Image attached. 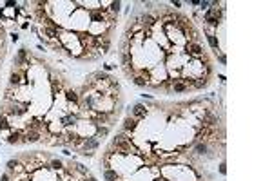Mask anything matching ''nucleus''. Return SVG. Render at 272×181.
<instances>
[{
	"mask_svg": "<svg viewBox=\"0 0 272 181\" xmlns=\"http://www.w3.org/2000/svg\"><path fill=\"white\" fill-rule=\"evenodd\" d=\"M98 140L96 138H85L83 140V145H82V148H80V154H83V156H93V152L91 150H94V148H98Z\"/></svg>",
	"mask_w": 272,
	"mask_h": 181,
	"instance_id": "f257e3e1",
	"label": "nucleus"
},
{
	"mask_svg": "<svg viewBox=\"0 0 272 181\" xmlns=\"http://www.w3.org/2000/svg\"><path fill=\"white\" fill-rule=\"evenodd\" d=\"M185 54H187V56H202L203 54V47L198 42H187V43H185Z\"/></svg>",
	"mask_w": 272,
	"mask_h": 181,
	"instance_id": "f03ea898",
	"label": "nucleus"
},
{
	"mask_svg": "<svg viewBox=\"0 0 272 181\" xmlns=\"http://www.w3.org/2000/svg\"><path fill=\"white\" fill-rule=\"evenodd\" d=\"M25 112H27V107L25 105H18V103H13L9 109L2 111V114H6V116H22Z\"/></svg>",
	"mask_w": 272,
	"mask_h": 181,
	"instance_id": "7ed1b4c3",
	"label": "nucleus"
},
{
	"mask_svg": "<svg viewBox=\"0 0 272 181\" xmlns=\"http://www.w3.org/2000/svg\"><path fill=\"white\" fill-rule=\"evenodd\" d=\"M40 140V130H31L27 129L24 134H22V143H33V141H38Z\"/></svg>",
	"mask_w": 272,
	"mask_h": 181,
	"instance_id": "20e7f679",
	"label": "nucleus"
},
{
	"mask_svg": "<svg viewBox=\"0 0 272 181\" xmlns=\"http://www.w3.org/2000/svg\"><path fill=\"white\" fill-rule=\"evenodd\" d=\"M22 83H25V76H22L20 72H11V76H9V85H11V87H18V85H22Z\"/></svg>",
	"mask_w": 272,
	"mask_h": 181,
	"instance_id": "39448f33",
	"label": "nucleus"
},
{
	"mask_svg": "<svg viewBox=\"0 0 272 181\" xmlns=\"http://www.w3.org/2000/svg\"><path fill=\"white\" fill-rule=\"evenodd\" d=\"M136 127H138L136 118H125V122H123V130L125 132H133V130H136Z\"/></svg>",
	"mask_w": 272,
	"mask_h": 181,
	"instance_id": "423d86ee",
	"label": "nucleus"
},
{
	"mask_svg": "<svg viewBox=\"0 0 272 181\" xmlns=\"http://www.w3.org/2000/svg\"><path fill=\"white\" fill-rule=\"evenodd\" d=\"M141 25H144V27H151V25H154L156 22H158V20H156V17H152V14H149V13H145V14H141Z\"/></svg>",
	"mask_w": 272,
	"mask_h": 181,
	"instance_id": "0eeeda50",
	"label": "nucleus"
},
{
	"mask_svg": "<svg viewBox=\"0 0 272 181\" xmlns=\"http://www.w3.org/2000/svg\"><path fill=\"white\" fill-rule=\"evenodd\" d=\"M40 35H42V36L46 35L47 38H51V40H53V38H56V36H58V29H51V27H42V29H40Z\"/></svg>",
	"mask_w": 272,
	"mask_h": 181,
	"instance_id": "6e6552de",
	"label": "nucleus"
},
{
	"mask_svg": "<svg viewBox=\"0 0 272 181\" xmlns=\"http://www.w3.org/2000/svg\"><path fill=\"white\" fill-rule=\"evenodd\" d=\"M133 114H134V118H145V116L149 114V111L144 107V105H134Z\"/></svg>",
	"mask_w": 272,
	"mask_h": 181,
	"instance_id": "1a4fd4ad",
	"label": "nucleus"
},
{
	"mask_svg": "<svg viewBox=\"0 0 272 181\" xmlns=\"http://www.w3.org/2000/svg\"><path fill=\"white\" fill-rule=\"evenodd\" d=\"M65 100H67V101H73L75 105H78V103H80V96L75 93V90H71V89H67V90H65Z\"/></svg>",
	"mask_w": 272,
	"mask_h": 181,
	"instance_id": "9d476101",
	"label": "nucleus"
},
{
	"mask_svg": "<svg viewBox=\"0 0 272 181\" xmlns=\"http://www.w3.org/2000/svg\"><path fill=\"white\" fill-rule=\"evenodd\" d=\"M20 138H22V132H18V130H15V132H11V134H7V138H6V141L7 143H20Z\"/></svg>",
	"mask_w": 272,
	"mask_h": 181,
	"instance_id": "9b49d317",
	"label": "nucleus"
},
{
	"mask_svg": "<svg viewBox=\"0 0 272 181\" xmlns=\"http://www.w3.org/2000/svg\"><path fill=\"white\" fill-rule=\"evenodd\" d=\"M62 122H64V125H67V127H71V125H76V122H78V116H76V114H67V116H64V118H62Z\"/></svg>",
	"mask_w": 272,
	"mask_h": 181,
	"instance_id": "f8f14e48",
	"label": "nucleus"
},
{
	"mask_svg": "<svg viewBox=\"0 0 272 181\" xmlns=\"http://www.w3.org/2000/svg\"><path fill=\"white\" fill-rule=\"evenodd\" d=\"M9 129H11V125H9L7 116H6V114H0V132H6V130H9Z\"/></svg>",
	"mask_w": 272,
	"mask_h": 181,
	"instance_id": "ddd939ff",
	"label": "nucleus"
},
{
	"mask_svg": "<svg viewBox=\"0 0 272 181\" xmlns=\"http://www.w3.org/2000/svg\"><path fill=\"white\" fill-rule=\"evenodd\" d=\"M104 177H105V181H118V174L114 170H111V169L104 170Z\"/></svg>",
	"mask_w": 272,
	"mask_h": 181,
	"instance_id": "4468645a",
	"label": "nucleus"
},
{
	"mask_svg": "<svg viewBox=\"0 0 272 181\" xmlns=\"http://www.w3.org/2000/svg\"><path fill=\"white\" fill-rule=\"evenodd\" d=\"M73 167H75V170H76L78 174H82V176H89V169L85 167V165H82V163H75Z\"/></svg>",
	"mask_w": 272,
	"mask_h": 181,
	"instance_id": "2eb2a0df",
	"label": "nucleus"
},
{
	"mask_svg": "<svg viewBox=\"0 0 272 181\" xmlns=\"http://www.w3.org/2000/svg\"><path fill=\"white\" fill-rule=\"evenodd\" d=\"M134 85H138V87H145L147 83H149V80L145 78V76H141V74H140V76H134Z\"/></svg>",
	"mask_w": 272,
	"mask_h": 181,
	"instance_id": "dca6fc26",
	"label": "nucleus"
},
{
	"mask_svg": "<svg viewBox=\"0 0 272 181\" xmlns=\"http://www.w3.org/2000/svg\"><path fill=\"white\" fill-rule=\"evenodd\" d=\"M18 167H22V163H20L18 159H9V161H7V170H9V172H13V170L18 169Z\"/></svg>",
	"mask_w": 272,
	"mask_h": 181,
	"instance_id": "f3484780",
	"label": "nucleus"
},
{
	"mask_svg": "<svg viewBox=\"0 0 272 181\" xmlns=\"http://www.w3.org/2000/svg\"><path fill=\"white\" fill-rule=\"evenodd\" d=\"M194 150H196L198 154H207V143H205V141H199V143L196 145Z\"/></svg>",
	"mask_w": 272,
	"mask_h": 181,
	"instance_id": "a211bd4d",
	"label": "nucleus"
},
{
	"mask_svg": "<svg viewBox=\"0 0 272 181\" xmlns=\"http://www.w3.org/2000/svg\"><path fill=\"white\" fill-rule=\"evenodd\" d=\"M49 167H51V169H54V170H62V169H64V163H62L60 159H53Z\"/></svg>",
	"mask_w": 272,
	"mask_h": 181,
	"instance_id": "6ab92c4d",
	"label": "nucleus"
},
{
	"mask_svg": "<svg viewBox=\"0 0 272 181\" xmlns=\"http://www.w3.org/2000/svg\"><path fill=\"white\" fill-rule=\"evenodd\" d=\"M207 40H209V43L212 45V47H214V49H218V38H216V36H214L212 33H209V35H207Z\"/></svg>",
	"mask_w": 272,
	"mask_h": 181,
	"instance_id": "aec40b11",
	"label": "nucleus"
},
{
	"mask_svg": "<svg viewBox=\"0 0 272 181\" xmlns=\"http://www.w3.org/2000/svg\"><path fill=\"white\" fill-rule=\"evenodd\" d=\"M205 22H207L209 25H212V27H218L220 18H214V17H205Z\"/></svg>",
	"mask_w": 272,
	"mask_h": 181,
	"instance_id": "412c9836",
	"label": "nucleus"
},
{
	"mask_svg": "<svg viewBox=\"0 0 272 181\" xmlns=\"http://www.w3.org/2000/svg\"><path fill=\"white\" fill-rule=\"evenodd\" d=\"M109 134V127H98L96 125V136H107Z\"/></svg>",
	"mask_w": 272,
	"mask_h": 181,
	"instance_id": "4be33fe9",
	"label": "nucleus"
},
{
	"mask_svg": "<svg viewBox=\"0 0 272 181\" xmlns=\"http://www.w3.org/2000/svg\"><path fill=\"white\" fill-rule=\"evenodd\" d=\"M62 90V83L60 82H53V94H58Z\"/></svg>",
	"mask_w": 272,
	"mask_h": 181,
	"instance_id": "5701e85b",
	"label": "nucleus"
},
{
	"mask_svg": "<svg viewBox=\"0 0 272 181\" xmlns=\"http://www.w3.org/2000/svg\"><path fill=\"white\" fill-rule=\"evenodd\" d=\"M109 6H111V11L112 13H118L120 11V2H109Z\"/></svg>",
	"mask_w": 272,
	"mask_h": 181,
	"instance_id": "b1692460",
	"label": "nucleus"
},
{
	"mask_svg": "<svg viewBox=\"0 0 272 181\" xmlns=\"http://www.w3.org/2000/svg\"><path fill=\"white\" fill-rule=\"evenodd\" d=\"M220 172H221L223 176L227 174V165H225V163H221V165H220Z\"/></svg>",
	"mask_w": 272,
	"mask_h": 181,
	"instance_id": "393cba45",
	"label": "nucleus"
},
{
	"mask_svg": "<svg viewBox=\"0 0 272 181\" xmlns=\"http://www.w3.org/2000/svg\"><path fill=\"white\" fill-rule=\"evenodd\" d=\"M199 6H202L203 9H209V6H210V2H207V0H205V2H199Z\"/></svg>",
	"mask_w": 272,
	"mask_h": 181,
	"instance_id": "a878e982",
	"label": "nucleus"
},
{
	"mask_svg": "<svg viewBox=\"0 0 272 181\" xmlns=\"http://www.w3.org/2000/svg\"><path fill=\"white\" fill-rule=\"evenodd\" d=\"M0 181H9V176H7V174H2V177H0Z\"/></svg>",
	"mask_w": 272,
	"mask_h": 181,
	"instance_id": "bb28decb",
	"label": "nucleus"
},
{
	"mask_svg": "<svg viewBox=\"0 0 272 181\" xmlns=\"http://www.w3.org/2000/svg\"><path fill=\"white\" fill-rule=\"evenodd\" d=\"M11 40H13V42H17V40H18V35H17V33H13V35H11Z\"/></svg>",
	"mask_w": 272,
	"mask_h": 181,
	"instance_id": "cd10ccee",
	"label": "nucleus"
},
{
	"mask_svg": "<svg viewBox=\"0 0 272 181\" xmlns=\"http://www.w3.org/2000/svg\"><path fill=\"white\" fill-rule=\"evenodd\" d=\"M104 69H105V71H111V69H112V65H109V64H105V65H104Z\"/></svg>",
	"mask_w": 272,
	"mask_h": 181,
	"instance_id": "c85d7f7f",
	"label": "nucleus"
},
{
	"mask_svg": "<svg viewBox=\"0 0 272 181\" xmlns=\"http://www.w3.org/2000/svg\"><path fill=\"white\" fill-rule=\"evenodd\" d=\"M87 181H98V179H96V177H93V176H89V179H87Z\"/></svg>",
	"mask_w": 272,
	"mask_h": 181,
	"instance_id": "c756f323",
	"label": "nucleus"
},
{
	"mask_svg": "<svg viewBox=\"0 0 272 181\" xmlns=\"http://www.w3.org/2000/svg\"><path fill=\"white\" fill-rule=\"evenodd\" d=\"M158 181H165V179H158Z\"/></svg>",
	"mask_w": 272,
	"mask_h": 181,
	"instance_id": "7c9ffc66",
	"label": "nucleus"
}]
</instances>
